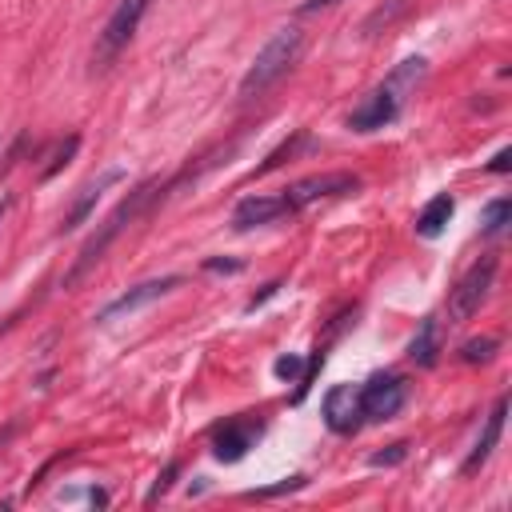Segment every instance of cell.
Here are the masks:
<instances>
[{
	"label": "cell",
	"instance_id": "1",
	"mask_svg": "<svg viewBox=\"0 0 512 512\" xmlns=\"http://www.w3.org/2000/svg\"><path fill=\"white\" fill-rule=\"evenodd\" d=\"M160 192H164V184H160V180H144L136 192H128V196H124V200H120V204L108 212V220L100 224V232H96V236H92V240L80 248L76 264L64 272V288H76V284H80V280H84V276H88V272H92V268L104 260L108 244H112V240H116V236H120V232H124V228H128V224H132V220H136V216H140V212H144V208H148V204H152Z\"/></svg>",
	"mask_w": 512,
	"mask_h": 512
},
{
	"label": "cell",
	"instance_id": "2",
	"mask_svg": "<svg viewBox=\"0 0 512 512\" xmlns=\"http://www.w3.org/2000/svg\"><path fill=\"white\" fill-rule=\"evenodd\" d=\"M300 52H304V32L300 28H280V32H272V40L256 52V60L248 64V72L240 76V96H260V92H268L296 60H300Z\"/></svg>",
	"mask_w": 512,
	"mask_h": 512
},
{
	"label": "cell",
	"instance_id": "3",
	"mask_svg": "<svg viewBox=\"0 0 512 512\" xmlns=\"http://www.w3.org/2000/svg\"><path fill=\"white\" fill-rule=\"evenodd\" d=\"M144 12H148V0H116L112 16L104 20V28H100V36H96V52H92L96 68H108V64L124 52V44L136 36Z\"/></svg>",
	"mask_w": 512,
	"mask_h": 512
},
{
	"label": "cell",
	"instance_id": "4",
	"mask_svg": "<svg viewBox=\"0 0 512 512\" xmlns=\"http://www.w3.org/2000/svg\"><path fill=\"white\" fill-rule=\"evenodd\" d=\"M492 280H496V260H492V256L476 260V264L456 280V288H452V296H448V320H452V324H464L468 316H476L480 304H484L488 292H492Z\"/></svg>",
	"mask_w": 512,
	"mask_h": 512
},
{
	"label": "cell",
	"instance_id": "5",
	"mask_svg": "<svg viewBox=\"0 0 512 512\" xmlns=\"http://www.w3.org/2000/svg\"><path fill=\"white\" fill-rule=\"evenodd\" d=\"M356 188H360V176L356 172H316V176H304V180L288 184L284 188V204H288V212H300L312 200L344 196V192H356Z\"/></svg>",
	"mask_w": 512,
	"mask_h": 512
},
{
	"label": "cell",
	"instance_id": "6",
	"mask_svg": "<svg viewBox=\"0 0 512 512\" xmlns=\"http://www.w3.org/2000/svg\"><path fill=\"white\" fill-rule=\"evenodd\" d=\"M408 400V384L396 372H376L364 388H360V412L364 420H392Z\"/></svg>",
	"mask_w": 512,
	"mask_h": 512
},
{
	"label": "cell",
	"instance_id": "7",
	"mask_svg": "<svg viewBox=\"0 0 512 512\" xmlns=\"http://www.w3.org/2000/svg\"><path fill=\"white\" fill-rule=\"evenodd\" d=\"M396 116H400V96H396L392 84H384V88L368 92V96L352 108L348 128H352V132H376V128H384V124H392Z\"/></svg>",
	"mask_w": 512,
	"mask_h": 512
},
{
	"label": "cell",
	"instance_id": "8",
	"mask_svg": "<svg viewBox=\"0 0 512 512\" xmlns=\"http://www.w3.org/2000/svg\"><path fill=\"white\" fill-rule=\"evenodd\" d=\"M184 284V276H156V280H144V284H136V288H128V292H120L112 304H104L100 308V320H116V316H132V312H140V308H148L152 300H160V296H168L172 288H180Z\"/></svg>",
	"mask_w": 512,
	"mask_h": 512
},
{
	"label": "cell",
	"instance_id": "9",
	"mask_svg": "<svg viewBox=\"0 0 512 512\" xmlns=\"http://www.w3.org/2000/svg\"><path fill=\"white\" fill-rule=\"evenodd\" d=\"M360 420H364V412H360V388L336 384V388L324 396V424H328L336 436H348V432L360 428Z\"/></svg>",
	"mask_w": 512,
	"mask_h": 512
},
{
	"label": "cell",
	"instance_id": "10",
	"mask_svg": "<svg viewBox=\"0 0 512 512\" xmlns=\"http://www.w3.org/2000/svg\"><path fill=\"white\" fill-rule=\"evenodd\" d=\"M124 180V172L120 168H108V172H100L96 180H88L80 192H76V200H72V208L64 212V220H60V232H72V228H80L92 212H96V204H100V196L112 188V184H120Z\"/></svg>",
	"mask_w": 512,
	"mask_h": 512
},
{
	"label": "cell",
	"instance_id": "11",
	"mask_svg": "<svg viewBox=\"0 0 512 512\" xmlns=\"http://www.w3.org/2000/svg\"><path fill=\"white\" fill-rule=\"evenodd\" d=\"M256 440H260V424H252V420H228V424L216 428V436H212V456L224 460V464H236V460L248 456V448H252Z\"/></svg>",
	"mask_w": 512,
	"mask_h": 512
},
{
	"label": "cell",
	"instance_id": "12",
	"mask_svg": "<svg viewBox=\"0 0 512 512\" xmlns=\"http://www.w3.org/2000/svg\"><path fill=\"white\" fill-rule=\"evenodd\" d=\"M288 212L284 196H244L236 208H232V228L236 232H248V228H260V224H272ZM292 216V212H288Z\"/></svg>",
	"mask_w": 512,
	"mask_h": 512
},
{
	"label": "cell",
	"instance_id": "13",
	"mask_svg": "<svg viewBox=\"0 0 512 512\" xmlns=\"http://www.w3.org/2000/svg\"><path fill=\"white\" fill-rule=\"evenodd\" d=\"M504 416H508V400L500 396L496 404H492V412H488V420H484V428H480V436H476V444H472V452H468V460H464V476H472L480 464H488V456H492V448L500 444V432H504Z\"/></svg>",
	"mask_w": 512,
	"mask_h": 512
},
{
	"label": "cell",
	"instance_id": "14",
	"mask_svg": "<svg viewBox=\"0 0 512 512\" xmlns=\"http://www.w3.org/2000/svg\"><path fill=\"white\" fill-rule=\"evenodd\" d=\"M452 212H456V200H452L448 192L432 196V200L420 208V216H416V236H424V240H436V236L444 232V224L452 220Z\"/></svg>",
	"mask_w": 512,
	"mask_h": 512
},
{
	"label": "cell",
	"instance_id": "15",
	"mask_svg": "<svg viewBox=\"0 0 512 512\" xmlns=\"http://www.w3.org/2000/svg\"><path fill=\"white\" fill-rule=\"evenodd\" d=\"M436 352H440V328H436L432 316H424L420 332H416L412 344H408V356H412L420 368H432V364H436Z\"/></svg>",
	"mask_w": 512,
	"mask_h": 512
},
{
	"label": "cell",
	"instance_id": "16",
	"mask_svg": "<svg viewBox=\"0 0 512 512\" xmlns=\"http://www.w3.org/2000/svg\"><path fill=\"white\" fill-rule=\"evenodd\" d=\"M508 220H512V204L500 196V200L484 204V212H480V232H484V236H496V232H504Z\"/></svg>",
	"mask_w": 512,
	"mask_h": 512
},
{
	"label": "cell",
	"instance_id": "17",
	"mask_svg": "<svg viewBox=\"0 0 512 512\" xmlns=\"http://www.w3.org/2000/svg\"><path fill=\"white\" fill-rule=\"evenodd\" d=\"M496 348H500L496 336H476V340H468V344L460 348V360H464V364H484V360L496 356Z\"/></svg>",
	"mask_w": 512,
	"mask_h": 512
},
{
	"label": "cell",
	"instance_id": "18",
	"mask_svg": "<svg viewBox=\"0 0 512 512\" xmlns=\"http://www.w3.org/2000/svg\"><path fill=\"white\" fill-rule=\"evenodd\" d=\"M76 148H80V136H68V140H64L60 148H56V156H52V164H48V168H44L40 176H44V180H52V176H56V172H60V168H64V164H68V160L76 156Z\"/></svg>",
	"mask_w": 512,
	"mask_h": 512
},
{
	"label": "cell",
	"instance_id": "19",
	"mask_svg": "<svg viewBox=\"0 0 512 512\" xmlns=\"http://www.w3.org/2000/svg\"><path fill=\"white\" fill-rule=\"evenodd\" d=\"M304 480H308V476H288V480H280V484H272V488H260V492H248V500H272V496H284V492H296V488H304Z\"/></svg>",
	"mask_w": 512,
	"mask_h": 512
},
{
	"label": "cell",
	"instance_id": "20",
	"mask_svg": "<svg viewBox=\"0 0 512 512\" xmlns=\"http://www.w3.org/2000/svg\"><path fill=\"white\" fill-rule=\"evenodd\" d=\"M300 144H304V132H296L292 140H284V144H280V148H276V152H272V156H268V160H264V164H260L256 172H268V168H276V164H284V156H292V152H296Z\"/></svg>",
	"mask_w": 512,
	"mask_h": 512
},
{
	"label": "cell",
	"instance_id": "21",
	"mask_svg": "<svg viewBox=\"0 0 512 512\" xmlns=\"http://www.w3.org/2000/svg\"><path fill=\"white\" fill-rule=\"evenodd\" d=\"M404 8H408V0H392L388 8H376V12H372V16L364 20V32H372L376 24H392V16H400Z\"/></svg>",
	"mask_w": 512,
	"mask_h": 512
},
{
	"label": "cell",
	"instance_id": "22",
	"mask_svg": "<svg viewBox=\"0 0 512 512\" xmlns=\"http://www.w3.org/2000/svg\"><path fill=\"white\" fill-rule=\"evenodd\" d=\"M272 372H276L280 380H300V376H304V360H300V356H280V360L272 364Z\"/></svg>",
	"mask_w": 512,
	"mask_h": 512
},
{
	"label": "cell",
	"instance_id": "23",
	"mask_svg": "<svg viewBox=\"0 0 512 512\" xmlns=\"http://www.w3.org/2000/svg\"><path fill=\"white\" fill-rule=\"evenodd\" d=\"M408 456V444L400 440V444H388V452H376L372 456V468H384V464H400Z\"/></svg>",
	"mask_w": 512,
	"mask_h": 512
},
{
	"label": "cell",
	"instance_id": "24",
	"mask_svg": "<svg viewBox=\"0 0 512 512\" xmlns=\"http://www.w3.org/2000/svg\"><path fill=\"white\" fill-rule=\"evenodd\" d=\"M512 168V148H500L492 160H488V172H508Z\"/></svg>",
	"mask_w": 512,
	"mask_h": 512
},
{
	"label": "cell",
	"instance_id": "25",
	"mask_svg": "<svg viewBox=\"0 0 512 512\" xmlns=\"http://www.w3.org/2000/svg\"><path fill=\"white\" fill-rule=\"evenodd\" d=\"M204 268H208V272H240L244 264H240V260H220V256H212V260H204Z\"/></svg>",
	"mask_w": 512,
	"mask_h": 512
},
{
	"label": "cell",
	"instance_id": "26",
	"mask_svg": "<svg viewBox=\"0 0 512 512\" xmlns=\"http://www.w3.org/2000/svg\"><path fill=\"white\" fill-rule=\"evenodd\" d=\"M276 292H280V280H272V284H264V292H256V296H252V300H248V312H252V308H256V304H264V300H272V296H276Z\"/></svg>",
	"mask_w": 512,
	"mask_h": 512
},
{
	"label": "cell",
	"instance_id": "27",
	"mask_svg": "<svg viewBox=\"0 0 512 512\" xmlns=\"http://www.w3.org/2000/svg\"><path fill=\"white\" fill-rule=\"evenodd\" d=\"M172 476H176V464H168V468H164V476H160V480H156V488H152V492H148V500H156V496H160V492H168V480H172Z\"/></svg>",
	"mask_w": 512,
	"mask_h": 512
},
{
	"label": "cell",
	"instance_id": "28",
	"mask_svg": "<svg viewBox=\"0 0 512 512\" xmlns=\"http://www.w3.org/2000/svg\"><path fill=\"white\" fill-rule=\"evenodd\" d=\"M324 4H336V0H304V12H312V8H324Z\"/></svg>",
	"mask_w": 512,
	"mask_h": 512
}]
</instances>
